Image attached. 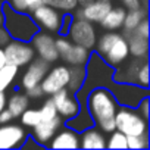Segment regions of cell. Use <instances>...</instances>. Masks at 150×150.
Masks as SVG:
<instances>
[{
    "instance_id": "13",
    "label": "cell",
    "mask_w": 150,
    "mask_h": 150,
    "mask_svg": "<svg viewBox=\"0 0 150 150\" xmlns=\"http://www.w3.org/2000/svg\"><path fill=\"white\" fill-rule=\"evenodd\" d=\"M28 132L22 124H0V150L19 149L25 143Z\"/></svg>"
},
{
    "instance_id": "7",
    "label": "cell",
    "mask_w": 150,
    "mask_h": 150,
    "mask_svg": "<svg viewBox=\"0 0 150 150\" xmlns=\"http://www.w3.org/2000/svg\"><path fill=\"white\" fill-rule=\"evenodd\" d=\"M66 35L74 44L83 46L88 50H94L99 34H97L96 24L84 18H74Z\"/></svg>"
},
{
    "instance_id": "3",
    "label": "cell",
    "mask_w": 150,
    "mask_h": 150,
    "mask_svg": "<svg viewBox=\"0 0 150 150\" xmlns=\"http://www.w3.org/2000/svg\"><path fill=\"white\" fill-rule=\"evenodd\" d=\"M2 11L5 13L3 27L8 30L11 38L22 40V41H31L34 34L38 31V27L33 21L31 15L12 9L8 2H3Z\"/></svg>"
},
{
    "instance_id": "39",
    "label": "cell",
    "mask_w": 150,
    "mask_h": 150,
    "mask_svg": "<svg viewBox=\"0 0 150 150\" xmlns=\"http://www.w3.org/2000/svg\"><path fill=\"white\" fill-rule=\"evenodd\" d=\"M12 38H11V35H9V33H8V30L5 28V27H0V47H5L9 41H11Z\"/></svg>"
},
{
    "instance_id": "42",
    "label": "cell",
    "mask_w": 150,
    "mask_h": 150,
    "mask_svg": "<svg viewBox=\"0 0 150 150\" xmlns=\"http://www.w3.org/2000/svg\"><path fill=\"white\" fill-rule=\"evenodd\" d=\"M3 24H5V13H3L2 8H0V27H3Z\"/></svg>"
},
{
    "instance_id": "2",
    "label": "cell",
    "mask_w": 150,
    "mask_h": 150,
    "mask_svg": "<svg viewBox=\"0 0 150 150\" xmlns=\"http://www.w3.org/2000/svg\"><path fill=\"white\" fill-rule=\"evenodd\" d=\"M94 52L100 54L106 60V63L110 65L113 69L129 59L127 37L118 31H106L97 35Z\"/></svg>"
},
{
    "instance_id": "34",
    "label": "cell",
    "mask_w": 150,
    "mask_h": 150,
    "mask_svg": "<svg viewBox=\"0 0 150 150\" xmlns=\"http://www.w3.org/2000/svg\"><path fill=\"white\" fill-rule=\"evenodd\" d=\"M132 33H134V34H138V35H141V37L149 38V19L144 18V19L135 27V30H134Z\"/></svg>"
},
{
    "instance_id": "23",
    "label": "cell",
    "mask_w": 150,
    "mask_h": 150,
    "mask_svg": "<svg viewBox=\"0 0 150 150\" xmlns=\"http://www.w3.org/2000/svg\"><path fill=\"white\" fill-rule=\"evenodd\" d=\"M65 122H66L65 124L66 127L75 129L77 132H81V131H84L90 127H94V121H93L91 115L88 113V110L86 109V106H81V109L77 115H74L72 118L66 119Z\"/></svg>"
},
{
    "instance_id": "10",
    "label": "cell",
    "mask_w": 150,
    "mask_h": 150,
    "mask_svg": "<svg viewBox=\"0 0 150 150\" xmlns=\"http://www.w3.org/2000/svg\"><path fill=\"white\" fill-rule=\"evenodd\" d=\"M30 15H31L33 21L35 22V25L38 27V30L47 31L50 34H59L62 16H63V13L60 11L43 3L38 8H35Z\"/></svg>"
},
{
    "instance_id": "32",
    "label": "cell",
    "mask_w": 150,
    "mask_h": 150,
    "mask_svg": "<svg viewBox=\"0 0 150 150\" xmlns=\"http://www.w3.org/2000/svg\"><path fill=\"white\" fill-rule=\"evenodd\" d=\"M128 149L131 150H144L150 147V140H149V132L140 134V135H129L127 137Z\"/></svg>"
},
{
    "instance_id": "16",
    "label": "cell",
    "mask_w": 150,
    "mask_h": 150,
    "mask_svg": "<svg viewBox=\"0 0 150 150\" xmlns=\"http://www.w3.org/2000/svg\"><path fill=\"white\" fill-rule=\"evenodd\" d=\"M49 68H50L49 62H46L40 57H34L25 66V71H24L21 81H19V87H22L24 90H28L31 87L40 86V83L44 78V75L49 71Z\"/></svg>"
},
{
    "instance_id": "35",
    "label": "cell",
    "mask_w": 150,
    "mask_h": 150,
    "mask_svg": "<svg viewBox=\"0 0 150 150\" xmlns=\"http://www.w3.org/2000/svg\"><path fill=\"white\" fill-rule=\"evenodd\" d=\"M25 91V94L28 96V99L31 100H37V99H41L43 96H44V93H43V90H41V87L40 86H35V87H31V88H28V90H24Z\"/></svg>"
},
{
    "instance_id": "1",
    "label": "cell",
    "mask_w": 150,
    "mask_h": 150,
    "mask_svg": "<svg viewBox=\"0 0 150 150\" xmlns=\"http://www.w3.org/2000/svg\"><path fill=\"white\" fill-rule=\"evenodd\" d=\"M118 102L108 87H94L87 93L86 109L91 115L94 125L105 134L112 132L115 128V113Z\"/></svg>"
},
{
    "instance_id": "27",
    "label": "cell",
    "mask_w": 150,
    "mask_h": 150,
    "mask_svg": "<svg viewBox=\"0 0 150 150\" xmlns=\"http://www.w3.org/2000/svg\"><path fill=\"white\" fill-rule=\"evenodd\" d=\"M19 75V68L11 63H6L0 68V91H8L16 81Z\"/></svg>"
},
{
    "instance_id": "43",
    "label": "cell",
    "mask_w": 150,
    "mask_h": 150,
    "mask_svg": "<svg viewBox=\"0 0 150 150\" xmlns=\"http://www.w3.org/2000/svg\"><path fill=\"white\" fill-rule=\"evenodd\" d=\"M140 3H141V8L149 9V0H140Z\"/></svg>"
},
{
    "instance_id": "19",
    "label": "cell",
    "mask_w": 150,
    "mask_h": 150,
    "mask_svg": "<svg viewBox=\"0 0 150 150\" xmlns=\"http://www.w3.org/2000/svg\"><path fill=\"white\" fill-rule=\"evenodd\" d=\"M80 149H106V134L96 125L81 131Z\"/></svg>"
},
{
    "instance_id": "31",
    "label": "cell",
    "mask_w": 150,
    "mask_h": 150,
    "mask_svg": "<svg viewBox=\"0 0 150 150\" xmlns=\"http://www.w3.org/2000/svg\"><path fill=\"white\" fill-rule=\"evenodd\" d=\"M19 118H21V124L24 127H28V128H33L34 125H37L41 121L40 110L35 109V108H30V106L19 115Z\"/></svg>"
},
{
    "instance_id": "44",
    "label": "cell",
    "mask_w": 150,
    "mask_h": 150,
    "mask_svg": "<svg viewBox=\"0 0 150 150\" xmlns=\"http://www.w3.org/2000/svg\"><path fill=\"white\" fill-rule=\"evenodd\" d=\"M87 2H90V0H78V5L81 6V5H86Z\"/></svg>"
},
{
    "instance_id": "38",
    "label": "cell",
    "mask_w": 150,
    "mask_h": 150,
    "mask_svg": "<svg viewBox=\"0 0 150 150\" xmlns=\"http://www.w3.org/2000/svg\"><path fill=\"white\" fill-rule=\"evenodd\" d=\"M13 119L15 118H13V115L11 113V110L8 108L0 110V124H8V122H12Z\"/></svg>"
},
{
    "instance_id": "4",
    "label": "cell",
    "mask_w": 150,
    "mask_h": 150,
    "mask_svg": "<svg viewBox=\"0 0 150 150\" xmlns=\"http://www.w3.org/2000/svg\"><path fill=\"white\" fill-rule=\"evenodd\" d=\"M113 81L116 83H129L143 88H149V62L147 59L131 57L124 62L121 66L113 71Z\"/></svg>"
},
{
    "instance_id": "17",
    "label": "cell",
    "mask_w": 150,
    "mask_h": 150,
    "mask_svg": "<svg viewBox=\"0 0 150 150\" xmlns=\"http://www.w3.org/2000/svg\"><path fill=\"white\" fill-rule=\"evenodd\" d=\"M63 125V119L57 115L56 118L50 119V121H43V122H38L37 125H34L31 129H33V134L31 137L35 140V143L38 146H43V147H47L49 141L52 140V137L56 134V131Z\"/></svg>"
},
{
    "instance_id": "25",
    "label": "cell",
    "mask_w": 150,
    "mask_h": 150,
    "mask_svg": "<svg viewBox=\"0 0 150 150\" xmlns=\"http://www.w3.org/2000/svg\"><path fill=\"white\" fill-rule=\"evenodd\" d=\"M30 103L31 100L22 91H15L9 96V99H6V108L11 110L13 118H19V115L30 106Z\"/></svg>"
},
{
    "instance_id": "14",
    "label": "cell",
    "mask_w": 150,
    "mask_h": 150,
    "mask_svg": "<svg viewBox=\"0 0 150 150\" xmlns=\"http://www.w3.org/2000/svg\"><path fill=\"white\" fill-rule=\"evenodd\" d=\"M113 2L112 0H90L81 8H77L72 12L74 18H84L93 24H99L103 16L112 9Z\"/></svg>"
},
{
    "instance_id": "30",
    "label": "cell",
    "mask_w": 150,
    "mask_h": 150,
    "mask_svg": "<svg viewBox=\"0 0 150 150\" xmlns=\"http://www.w3.org/2000/svg\"><path fill=\"white\" fill-rule=\"evenodd\" d=\"M44 5H49L57 11H60L62 13L66 12H74L80 5H78V0H43Z\"/></svg>"
},
{
    "instance_id": "11",
    "label": "cell",
    "mask_w": 150,
    "mask_h": 150,
    "mask_svg": "<svg viewBox=\"0 0 150 150\" xmlns=\"http://www.w3.org/2000/svg\"><path fill=\"white\" fill-rule=\"evenodd\" d=\"M31 46L35 52V56L49 62V63H54L59 60V53L56 50V44H54V35L47 33V31H43V30H38L34 37L31 38Z\"/></svg>"
},
{
    "instance_id": "20",
    "label": "cell",
    "mask_w": 150,
    "mask_h": 150,
    "mask_svg": "<svg viewBox=\"0 0 150 150\" xmlns=\"http://www.w3.org/2000/svg\"><path fill=\"white\" fill-rule=\"evenodd\" d=\"M129 50V57L135 59H147L149 57V38L141 37L138 34L129 33L125 35Z\"/></svg>"
},
{
    "instance_id": "29",
    "label": "cell",
    "mask_w": 150,
    "mask_h": 150,
    "mask_svg": "<svg viewBox=\"0 0 150 150\" xmlns=\"http://www.w3.org/2000/svg\"><path fill=\"white\" fill-rule=\"evenodd\" d=\"M12 9L24 13H31L35 8L43 5V0H8Z\"/></svg>"
},
{
    "instance_id": "5",
    "label": "cell",
    "mask_w": 150,
    "mask_h": 150,
    "mask_svg": "<svg viewBox=\"0 0 150 150\" xmlns=\"http://www.w3.org/2000/svg\"><path fill=\"white\" fill-rule=\"evenodd\" d=\"M113 68L106 63V60L91 50L90 57L86 63V83L84 87L90 91L94 87H109L113 81Z\"/></svg>"
},
{
    "instance_id": "33",
    "label": "cell",
    "mask_w": 150,
    "mask_h": 150,
    "mask_svg": "<svg viewBox=\"0 0 150 150\" xmlns=\"http://www.w3.org/2000/svg\"><path fill=\"white\" fill-rule=\"evenodd\" d=\"M38 110H40V118H41L40 122H43V121H50V119H53V118H56V116L59 115L57 110H56V106H54V103H53V100H52V97L46 99V100L41 103V106L38 108Z\"/></svg>"
},
{
    "instance_id": "41",
    "label": "cell",
    "mask_w": 150,
    "mask_h": 150,
    "mask_svg": "<svg viewBox=\"0 0 150 150\" xmlns=\"http://www.w3.org/2000/svg\"><path fill=\"white\" fill-rule=\"evenodd\" d=\"M6 65V56H5V52H3V49L0 47V68L2 66H5Z\"/></svg>"
},
{
    "instance_id": "8",
    "label": "cell",
    "mask_w": 150,
    "mask_h": 150,
    "mask_svg": "<svg viewBox=\"0 0 150 150\" xmlns=\"http://www.w3.org/2000/svg\"><path fill=\"white\" fill-rule=\"evenodd\" d=\"M108 88L115 96L118 105L128 106V108H137L138 103L146 96H149V88H143V87H138V86L129 84V83H116V81H112Z\"/></svg>"
},
{
    "instance_id": "21",
    "label": "cell",
    "mask_w": 150,
    "mask_h": 150,
    "mask_svg": "<svg viewBox=\"0 0 150 150\" xmlns=\"http://www.w3.org/2000/svg\"><path fill=\"white\" fill-rule=\"evenodd\" d=\"M125 13L127 11L122 6H112V9L103 16L99 24L105 31H119L122 28Z\"/></svg>"
},
{
    "instance_id": "18",
    "label": "cell",
    "mask_w": 150,
    "mask_h": 150,
    "mask_svg": "<svg viewBox=\"0 0 150 150\" xmlns=\"http://www.w3.org/2000/svg\"><path fill=\"white\" fill-rule=\"evenodd\" d=\"M47 147L50 149H80V132L69 127H60L56 134L49 141Z\"/></svg>"
},
{
    "instance_id": "6",
    "label": "cell",
    "mask_w": 150,
    "mask_h": 150,
    "mask_svg": "<svg viewBox=\"0 0 150 150\" xmlns=\"http://www.w3.org/2000/svg\"><path fill=\"white\" fill-rule=\"evenodd\" d=\"M115 128L124 132L127 137L146 134L149 132V119H146L137 110V108L119 105L115 113Z\"/></svg>"
},
{
    "instance_id": "26",
    "label": "cell",
    "mask_w": 150,
    "mask_h": 150,
    "mask_svg": "<svg viewBox=\"0 0 150 150\" xmlns=\"http://www.w3.org/2000/svg\"><path fill=\"white\" fill-rule=\"evenodd\" d=\"M147 18V9L144 8H138V9H131L127 11L125 18H124V24H122V34L127 35L129 33H132L135 30V27L144 19Z\"/></svg>"
},
{
    "instance_id": "28",
    "label": "cell",
    "mask_w": 150,
    "mask_h": 150,
    "mask_svg": "<svg viewBox=\"0 0 150 150\" xmlns=\"http://www.w3.org/2000/svg\"><path fill=\"white\" fill-rule=\"evenodd\" d=\"M106 147L108 149H128V143H127V135L118 129H113L112 132H109V135L106 137Z\"/></svg>"
},
{
    "instance_id": "45",
    "label": "cell",
    "mask_w": 150,
    "mask_h": 150,
    "mask_svg": "<svg viewBox=\"0 0 150 150\" xmlns=\"http://www.w3.org/2000/svg\"><path fill=\"white\" fill-rule=\"evenodd\" d=\"M3 2H5V0H0V8H2V5H3Z\"/></svg>"
},
{
    "instance_id": "9",
    "label": "cell",
    "mask_w": 150,
    "mask_h": 150,
    "mask_svg": "<svg viewBox=\"0 0 150 150\" xmlns=\"http://www.w3.org/2000/svg\"><path fill=\"white\" fill-rule=\"evenodd\" d=\"M3 52H5V56H6V63L15 65L19 69L25 68L34 57H37L30 41L15 40V38H12L3 47Z\"/></svg>"
},
{
    "instance_id": "12",
    "label": "cell",
    "mask_w": 150,
    "mask_h": 150,
    "mask_svg": "<svg viewBox=\"0 0 150 150\" xmlns=\"http://www.w3.org/2000/svg\"><path fill=\"white\" fill-rule=\"evenodd\" d=\"M69 80V71L66 65H54L50 66L46 72L44 78L40 83V87L46 96H52L62 88H66Z\"/></svg>"
},
{
    "instance_id": "40",
    "label": "cell",
    "mask_w": 150,
    "mask_h": 150,
    "mask_svg": "<svg viewBox=\"0 0 150 150\" xmlns=\"http://www.w3.org/2000/svg\"><path fill=\"white\" fill-rule=\"evenodd\" d=\"M6 99H8L6 91H0V110L6 108Z\"/></svg>"
},
{
    "instance_id": "15",
    "label": "cell",
    "mask_w": 150,
    "mask_h": 150,
    "mask_svg": "<svg viewBox=\"0 0 150 150\" xmlns=\"http://www.w3.org/2000/svg\"><path fill=\"white\" fill-rule=\"evenodd\" d=\"M50 97H52V100L56 106V110H57L59 116L63 121L72 118L74 115H77L81 109V105L77 100V97H75V93L69 91L68 88H62L57 93L52 94Z\"/></svg>"
},
{
    "instance_id": "36",
    "label": "cell",
    "mask_w": 150,
    "mask_h": 150,
    "mask_svg": "<svg viewBox=\"0 0 150 150\" xmlns=\"http://www.w3.org/2000/svg\"><path fill=\"white\" fill-rule=\"evenodd\" d=\"M149 102H150V97L146 96V97L138 103V106H137V110H138L146 119H149V116H150V115H149Z\"/></svg>"
},
{
    "instance_id": "22",
    "label": "cell",
    "mask_w": 150,
    "mask_h": 150,
    "mask_svg": "<svg viewBox=\"0 0 150 150\" xmlns=\"http://www.w3.org/2000/svg\"><path fill=\"white\" fill-rule=\"evenodd\" d=\"M90 53H91V50H88V49H86V47H83V46H78V44H74L72 43V46H71V49L60 57L65 63H68V66L69 65H81V66H86V63H87V60H88V57H90Z\"/></svg>"
},
{
    "instance_id": "37",
    "label": "cell",
    "mask_w": 150,
    "mask_h": 150,
    "mask_svg": "<svg viewBox=\"0 0 150 150\" xmlns=\"http://www.w3.org/2000/svg\"><path fill=\"white\" fill-rule=\"evenodd\" d=\"M119 2H121V6H122L125 11H131V9H138V8H141L140 0H119Z\"/></svg>"
},
{
    "instance_id": "24",
    "label": "cell",
    "mask_w": 150,
    "mask_h": 150,
    "mask_svg": "<svg viewBox=\"0 0 150 150\" xmlns=\"http://www.w3.org/2000/svg\"><path fill=\"white\" fill-rule=\"evenodd\" d=\"M68 71H69V80H68L66 88L72 93H77L78 90L84 87V83H86V66L69 65Z\"/></svg>"
}]
</instances>
